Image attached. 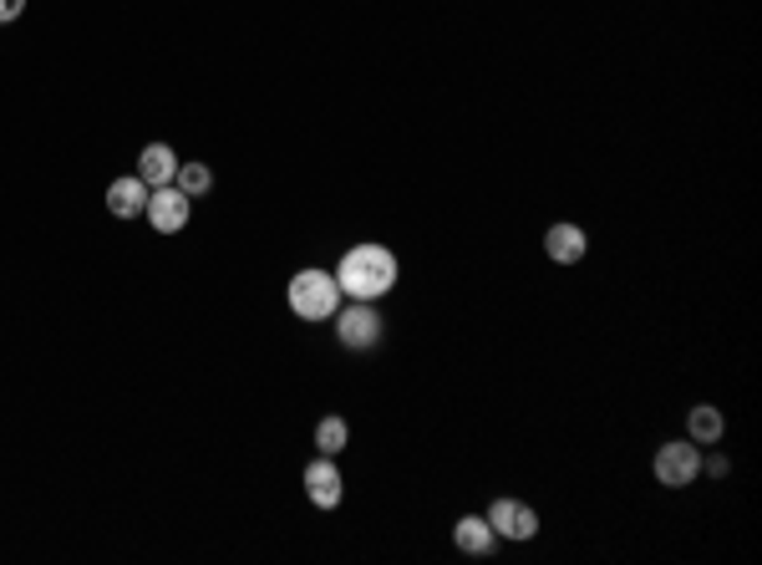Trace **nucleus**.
Instances as JSON below:
<instances>
[{
	"instance_id": "nucleus-1",
	"label": "nucleus",
	"mask_w": 762,
	"mask_h": 565,
	"mask_svg": "<svg viewBox=\"0 0 762 565\" xmlns=\"http://www.w3.org/2000/svg\"><path fill=\"white\" fill-rule=\"evenodd\" d=\"M335 285L351 301H382L397 285V255L387 245H351L335 265Z\"/></svg>"
},
{
	"instance_id": "nucleus-2",
	"label": "nucleus",
	"mask_w": 762,
	"mask_h": 565,
	"mask_svg": "<svg viewBox=\"0 0 762 565\" xmlns=\"http://www.w3.org/2000/svg\"><path fill=\"white\" fill-rule=\"evenodd\" d=\"M285 296H291V312L300 321H331L341 312V285H335L331 270H300Z\"/></svg>"
},
{
	"instance_id": "nucleus-3",
	"label": "nucleus",
	"mask_w": 762,
	"mask_h": 565,
	"mask_svg": "<svg viewBox=\"0 0 762 565\" xmlns=\"http://www.w3.org/2000/svg\"><path fill=\"white\" fill-rule=\"evenodd\" d=\"M335 331H341V341H346L351 352H372L376 341H382V312H376V301H351L346 312L331 316Z\"/></svg>"
},
{
	"instance_id": "nucleus-4",
	"label": "nucleus",
	"mask_w": 762,
	"mask_h": 565,
	"mask_svg": "<svg viewBox=\"0 0 762 565\" xmlns=\"http://www.w3.org/2000/svg\"><path fill=\"white\" fill-rule=\"evenodd\" d=\"M656 479L666 484V489H686V484L702 479V443L681 439V443H666L661 453H656Z\"/></svg>"
},
{
	"instance_id": "nucleus-5",
	"label": "nucleus",
	"mask_w": 762,
	"mask_h": 565,
	"mask_svg": "<svg viewBox=\"0 0 762 565\" xmlns=\"http://www.w3.org/2000/svg\"><path fill=\"white\" fill-rule=\"evenodd\" d=\"M148 225L158 229V235H179L183 225H189V214H194V199L183 194L179 184H163V189H148Z\"/></svg>"
},
{
	"instance_id": "nucleus-6",
	"label": "nucleus",
	"mask_w": 762,
	"mask_h": 565,
	"mask_svg": "<svg viewBox=\"0 0 762 565\" xmlns=\"http://www.w3.org/2000/svg\"><path fill=\"white\" fill-rule=\"evenodd\" d=\"M305 495H310V505H316V509H335V505H341L346 479H341V468L331 464V453H320L316 464L305 468Z\"/></svg>"
},
{
	"instance_id": "nucleus-7",
	"label": "nucleus",
	"mask_w": 762,
	"mask_h": 565,
	"mask_svg": "<svg viewBox=\"0 0 762 565\" xmlns=\"http://www.w3.org/2000/svg\"><path fill=\"white\" fill-rule=\"evenodd\" d=\"M488 524H493V535L503 540H534L539 535V515L519 499H499V505L488 509Z\"/></svg>"
},
{
	"instance_id": "nucleus-8",
	"label": "nucleus",
	"mask_w": 762,
	"mask_h": 565,
	"mask_svg": "<svg viewBox=\"0 0 762 565\" xmlns=\"http://www.w3.org/2000/svg\"><path fill=\"white\" fill-rule=\"evenodd\" d=\"M173 173H179V154H173L168 143H148L143 158H138V179H143V184L163 189V184H173Z\"/></svg>"
},
{
	"instance_id": "nucleus-9",
	"label": "nucleus",
	"mask_w": 762,
	"mask_h": 565,
	"mask_svg": "<svg viewBox=\"0 0 762 565\" xmlns=\"http://www.w3.org/2000/svg\"><path fill=\"white\" fill-rule=\"evenodd\" d=\"M544 250H549L555 265H580L584 250H590V240H584L580 225H555L549 235H544Z\"/></svg>"
},
{
	"instance_id": "nucleus-10",
	"label": "nucleus",
	"mask_w": 762,
	"mask_h": 565,
	"mask_svg": "<svg viewBox=\"0 0 762 565\" xmlns=\"http://www.w3.org/2000/svg\"><path fill=\"white\" fill-rule=\"evenodd\" d=\"M493 540L499 535H493V524H488L484 515H463V520L453 524V545L463 555H488L493 551Z\"/></svg>"
},
{
	"instance_id": "nucleus-11",
	"label": "nucleus",
	"mask_w": 762,
	"mask_h": 565,
	"mask_svg": "<svg viewBox=\"0 0 762 565\" xmlns=\"http://www.w3.org/2000/svg\"><path fill=\"white\" fill-rule=\"evenodd\" d=\"M107 210L117 214V219H133V214L148 210V184H143L138 173L133 179H117V184L107 189Z\"/></svg>"
},
{
	"instance_id": "nucleus-12",
	"label": "nucleus",
	"mask_w": 762,
	"mask_h": 565,
	"mask_svg": "<svg viewBox=\"0 0 762 565\" xmlns=\"http://www.w3.org/2000/svg\"><path fill=\"white\" fill-rule=\"evenodd\" d=\"M686 433H692V443H721V433H727V423H721V413L712 408V403H696L692 413H686Z\"/></svg>"
},
{
	"instance_id": "nucleus-13",
	"label": "nucleus",
	"mask_w": 762,
	"mask_h": 565,
	"mask_svg": "<svg viewBox=\"0 0 762 565\" xmlns=\"http://www.w3.org/2000/svg\"><path fill=\"white\" fill-rule=\"evenodd\" d=\"M173 184H179L189 199H204L208 189H214V173H208V163H179Z\"/></svg>"
},
{
	"instance_id": "nucleus-14",
	"label": "nucleus",
	"mask_w": 762,
	"mask_h": 565,
	"mask_svg": "<svg viewBox=\"0 0 762 565\" xmlns=\"http://www.w3.org/2000/svg\"><path fill=\"white\" fill-rule=\"evenodd\" d=\"M346 439H351L346 418H320V423H316V449L320 453H331V459H335V453L346 449Z\"/></svg>"
},
{
	"instance_id": "nucleus-15",
	"label": "nucleus",
	"mask_w": 762,
	"mask_h": 565,
	"mask_svg": "<svg viewBox=\"0 0 762 565\" xmlns=\"http://www.w3.org/2000/svg\"><path fill=\"white\" fill-rule=\"evenodd\" d=\"M21 11H26V0H0V26L21 21Z\"/></svg>"
},
{
	"instance_id": "nucleus-16",
	"label": "nucleus",
	"mask_w": 762,
	"mask_h": 565,
	"mask_svg": "<svg viewBox=\"0 0 762 565\" xmlns=\"http://www.w3.org/2000/svg\"><path fill=\"white\" fill-rule=\"evenodd\" d=\"M702 474H712V479H721V474H727V459H721V453H712V459H702Z\"/></svg>"
}]
</instances>
